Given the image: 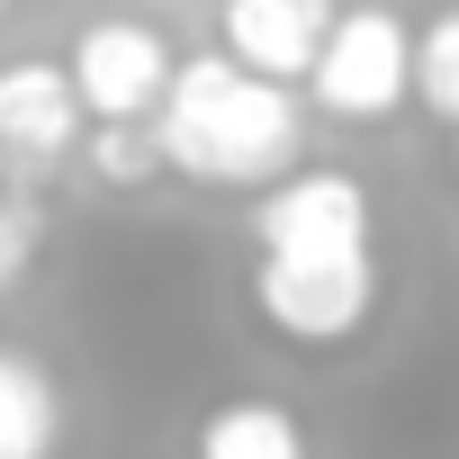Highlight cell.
<instances>
[{"label": "cell", "instance_id": "cell-1", "mask_svg": "<svg viewBox=\"0 0 459 459\" xmlns=\"http://www.w3.org/2000/svg\"><path fill=\"white\" fill-rule=\"evenodd\" d=\"M298 100L289 82H262L244 73L235 55H198L171 73L162 108H153V135H162V162L189 171V180H225V189H244V180H289L298 162Z\"/></svg>", "mask_w": 459, "mask_h": 459}, {"label": "cell", "instance_id": "cell-2", "mask_svg": "<svg viewBox=\"0 0 459 459\" xmlns=\"http://www.w3.org/2000/svg\"><path fill=\"white\" fill-rule=\"evenodd\" d=\"M253 298H262L271 333H289V342H342L378 307V262L369 253H262Z\"/></svg>", "mask_w": 459, "mask_h": 459}, {"label": "cell", "instance_id": "cell-3", "mask_svg": "<svg viewBox=\"0 0 459 459\" xmlns=\"http://www.w3.org/2000/svg\"><path fill=\"white\" fill-rule=\"evenodd\" d=\"M307 82H316V100H325L333 117H360V126H369V117H387V108L414 91V37H405L387 10H342Z\"/></svg>", "mask_w": 459, "mask_h": 459}, {"label": "cell", "instance_id": "cell-4", "mask_svg": "<svg viewBox=\"0 0 459 459\" xmlns=\"http://www.w3.org/2000/svg\"><path fill=\"white\" fill-rule=\"evenodd\" d=\"M171 46L144 28V19H100L82 28L73 46V82H82V108L91 117H153L162 91H171Z\"/></svg>", "mask_w": 459, "mask_h": 459}, {"label": "cell", "instance_id": "cell-5", "mask_svg": "<svg viewBox=\"0 0 459 459\" xmlns=\"http://www.w3.org/2000/svg\"><path fill=\"white\" fill-rule=\"evenodd\" d=\"M262 253H369V198L351 171H289L262 198Z\"/></svg>", "mask_w": 459, "mask_h": 459}, {"label": "cell", "instance_id": "cell-6", "mask_svg": "<svg viewBox=\"0 0 459 459\" xmlns=\"http://www.w3.org/2000/svg\"><path fill=\"white\" fill-rule=\"evenodd\" d=\"M333 19V0H225V55L262 82H307Z\"/></svg>", "mask_w": 459, "mask_h": 459}, {"label": "cell", "instance_id": "cell-7", "mask_svg": "<svg viewBox=\"0 0 459 459\" xmlns=\"http://www.w3.org/2000/svg\"><path fill=\"white\" fill-rule=\"evenodd\" d=\"M82 144V82L73 64H0V153L64 162Z\"/></svg>", "mask_w": 459, "mask_h": 459}, {"label": "cell", "instance_id": "cell-8", "mask_svg": "<svg viewBox=\"0 0 459 459\" xmlns=\"http://www.w3.org/2000/svg\"><path fill=\"white\" fill-rule=\"evenodd\" d=\"M55 378L28 351H0V459H55Z\"/></svg>", "mask_w": 459, "mask_h": 459}, {"label": "cell", "instance_id": "cell-9", "mask_svg": "<svg viewBox=\"0 0 459 459\" xmlns=\"http://www.w3.org/2000/svg\"><path fill=\"white\" fill-rule=\"evenodd\" d=\"M198 459H307V432H298L289 405L244 396V405H216L198 423Z\"/></svg>", "mask_w": 459, "mask_h": 459}, {"label": "cell", "instance_id": "cell-10", "mask_svg": "<svg viewBox=\"0 0 459 459\" xmlns=\"http://www.w3.org/2000/svg\"><path fill=\"white\" fill-rule=\"evenodd\" d=\"M82 162H91L108 189H126V180H144V171L162 162V135H153V117H91Z\"/></svg>", "mask_w": 459, "mask_h": 459}, {"label": "cell", "instance_id": "cell-11", "mask_svg": "<svg viewBox=\"0 0 459 459\" xmlns=\"http://www.w3.org/2000/svg\"><path fill=\"white\" fill-rule=\"evenodd\" d=\"M414 91H423L441 117H459V10L414 37Z\"/></svg>", "mask_w": 459, "mask_h": 459}, {"label": "cell", "instance_id": "cell-12", "mask_svg": "<svg viewBox=\"0 0 459 459\" xmlns=\"http://www.w3.org/2000/svg\"><path fill=\"white\" fill-rule=\"evenodd\" d=\"M28 244H37V216H28L19 198H0V289L28 271Z\"/></svg>", "mask_w": 459, "mask_h": 459}, {"label": "cell", "instance_id": "cell-13", "mask_svg": "<svg viewBox=\"0 0 459 459\" xmlns=\"http://www.w3.org/2000/svg\"><path fill=\"white\" fill-rule=\"evenodd\" d=\"M0 19H10V0H0Z\"/></svg>", "mask_w": 459, "mask_h": 459}]
</instances>
